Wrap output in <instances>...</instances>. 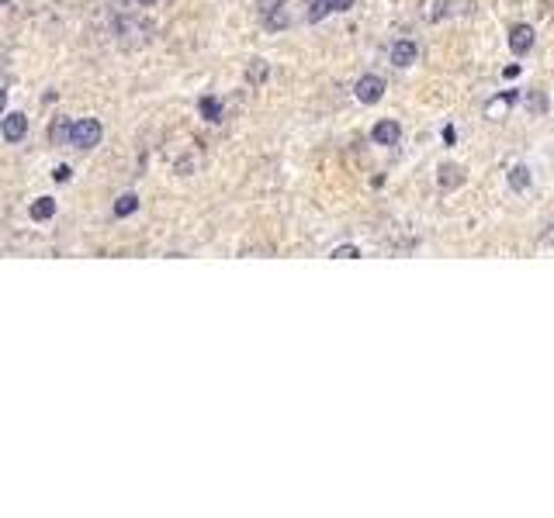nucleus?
Returning <instances> with one entry per match:
<instances>
[{
  "label": "nucleus",
  "instance_id": "nucleus-1",
  "mask_svg": "<svg viewBox=\"0 0 554 518\" xmlns=\"http://www.w3.org/2000/svg\"><path fill=\"white\" fill-rule=\"evenodd\" d=\"M101 135H104V128H101L97 118H77L73 128H70V145H77V149H94V145H101Z\"/></svg>",
  "mask_w": 554,
  "mask_h": 518
},
{
  "label": "nucleus",
  "instance_id": "nucleus-2",
  "mask_svg": "<svg viewBox=\"0 0 554 518\" xmlns=\"http://www.w3.org/2000/svg\"><path fill=\"white\" fill-rule=\"evenodd\" d=\"M353 97L360 101V104H378L384 97V80L378 77V73H367V77H360V80L353 83Z\"/></svg>",
  "mask_w": 554,
  "mask_h": 518
},
{
  "label": "nucleus",
  "instance_id": "nucleus-3",
  "mask_svg": "<svg viewBox=\"0 0 554 518\" xmlns=\"http://www.w3.org/2000/svg\"><path fill=\"white\" fill-rule=\"evenodd\" d=\"M388 59H391V66H398V70H409L416 59H420V45L409 39H398L391 48H388Z\"/></svg>",
  "mask_w": 554,
  "mask_h": 518
},
{
  "label": "nucleus",
  "instance_id": "nucleus-4",
  "mask_svg": "<svg viewBox=\"0 0 554 518\" xmlns=\"http://www.w3.org/2000/svg\"><path fill=\"white\" fill-rule=\"evenodd\" d=\"M506 41H510L512 56H527L534 48V41H537V32H534V25H512Z\"/></svg>",
  "mask_w": 554,
  "mask_h": 518
},
{
  "label": "nucleus",
  "instance_id": "nucleus-5",
  "mask_svg": "<svg viewBox=\"0 0 554 518\" xmlns=\"http://www.w3.org/2000/svg\"><path fill=\"white\" fill-rule=\"evenodd\" d=\"M371 138H374V145H398V138H402V124H398L395 118H382L378 124H374Z\"/></svg>",
  "mask_w": 554,
  "mask_h": 518
},
{
  "label": "nucleus",
  "instance_id": "nucleus-6",
  "mask_svg": "<svg viewBox=\"0 0 554 518\" xmlns=\"http://www.w3.org/2000/svg\"><path fill=\"white\" fill-rule=\"evenodd\" d=\"M0 135H4L7 142H21V138L28 135V118L18 115V111H14V115H4V118H0Z\"/></svg>",
  "mask_w": 554,
  "mask_h": 518
},
{
  "label": "nucleus",
  "instance_id": "nucleus-7",
  "mask_svg": "<svg viewBox=\"0 0 554 518\" xmlns=\"http://www.w3.org/2000/svg\"><path fill=\"white\" fill-rule=\"evenodd\" d=\"M436 183H440L443 190H458V187L465 183V169H461L458 162H443V166L436 169Z\"/></svg>",
  "mask_w": 554,
  "mask_h": 518
},
{
  "label": "nucleus",
  "instance_id": "nucleus-8",
  "mask_svg": "<svg viewBox=\"0 0 554 518\" xmlns=\"http://www.w3.org/2000/svg\"><path fill=\"white\" fill-rule=\"evenodd\" d=\"M512 104H516V90H503V93H496V97L485 104V115H489V118H499L503 111H510Z\"/></svg>",
  "mask_w": 554,
  "mask_h": 518
},
{
  "label": "nucleus",
  "instance_id": "nucleus-9",
  "mask_svg": "<svg viewBox=\"0 0 554 518\" xmlns=\"http://www.w3.org/2000/svg\"><path fill=\"white\" fill-rule=\"evenodd\" d=\"M523 104H527V111L534 115V118H544L548 115V93L544 90H527V97H523Z\"/></svg>",
  "mask_w": 554,
  "mask_h": 518
},
{
  "label": "nucleus",
  "instance_id": "nucleus-10",
  "mask_svg": "<svg viewBox=\"0 0 554 518\" xmlns=\"http://www.w3.org/2000/svg\"><path fill=\"white\" fill-rule=\"evenodd\" d=\"M506 183H510L516 194H523V190H530V183H534V173H530L527 166H512L510 173H506Z\"/></svg>",
  "mask_w": 554,
  "mask_h": 518
},
{
  "label": "nucleus",
  "instance_id": "nucleus-11",
  "mask_svg": "<svg viewBox=\"0 0 554 518\" xmlns=\"http://www.w3.org/2000/svg\"><path fill=\"white\" fill-rule=\"evenodd\" d=\"M288 25H291L288 7H284V4H274V7L267 11V28H270V32H281V28H288Z\"/></svg>",
  "mask_w": 554,
  "mask_h": 518
},
{
  "label": "nucleus",
  "instance_id": "nucleus-12",
  "mask_svg": "<svg viewBox=\"0 0 554 518\" xmlns=\"http://www.w3.org/2000/svg\"><path fill=\"white\" fill-rule=\"evenodd\" d=\"M270 77V66H267V59H253L250 66H246V83L250 86H263Z\"/></svg>",
  "mask_w": 554,
  "mask_h": 518
},
{
  "label": "nucleus",
  "instance_id": "nucleus-13",
  "mask_svg": "<svg viewBox=\"0 0 554 518\" xmlns=\"http://www.w3.org/2000/svg\"><path fill=\"white\" fill-rule=\"evenodd\" d=\"M198 111H201V118H205V121H222V101L208 93V97H201V101H198Z\"/></svg>",
  "mask_w": 554,
  "mask_h": 518
},
{
  "label": "nucleus",
  "instance_id": "nucleus-14",
  "mask_svg": "<svg viewBox=\"0 0 554 518\" xmlns=\"http://www.w3.org/2000/svg\"><path fill=\"white\" fill-rule=\"evenodd\" d=\"M28 214H32L35 221H49V218L56 214V200H52V198H39L35 204H32V211H28Z\"/></svg>",
  "mask_w": 554,
  "mask_h": 518
},
{
  "label": "nucleus",
  "instance_id": "nucleus-15",
  "mask_svg": "<svg viewBox=\"0 0 554 518\" xmlns=\"http://www.w3.org/2000/svg\"><path fill=\"white\" fill-rule=\"evenodd\" d=\"M135 211H139V194H122L115 200V218H128Z\"/></svg>",
  "mask_w": 554,
  "mask_h": 518
},
{
  "label": "nucleus",
  "instance_id": "nucleus-16",
  "mask_svg": "<svg viewBox=\"0 0 554 518\" xmlns=\"http://www.w3.org/2000/svg\"><path fill=\"white\" fill-rule=\"evenodd\" d=\"M333 7H329V0H308V11H305V18L312 21V25H319L326 14H329Z\"/></svg>",
  "mask_w": 554,
  "mask_h": 518
},
{
  "label": "nucleus",
  "instance_id": "nucleus-17",
  "mask_svg": "<svg viewBox=\"0 0 554 518\" xmlns=\"http://www.w3.org/2000/svg\"><path fill=\"white\" fill-rule=\"evenodd\" d=\"M70 128H73V121H56V124L49 128V138H52L56 145H63V142H70Z\"/></svg>",
  "mask_w": 554,
  "mask_h": 518
},
{
  "label": "nucleus",
  "instance_id": "nucleus-18",
  "mask_svg": "<svg viewBox=\"0 0 554 518\" xmlns=\"http://www.w3.org/2000/svg\"><path fill=\"white\" fill-rule=\"evenodd\" d=\"M329 256H333V259H360V249H357V245H336Z\"/></svg>",
  "mask_w": 554,
  "mask_h": 518
},
{
  "label": "nucleus",
  "instance_id": "nucleus-19",
  "mask_svg": "<svg viewBox=\"0 0 554 518\" xmlns=\"http://www.w3.org/2000/svg\"><path fill=\"white\" fill-rule=\"evenodd\" d=\"M70 176H73V169H70V166H66V162H63V166H56V169H52V180H59V183H66V180H70Z\"/></svg>",
  "mask_w": 554,
  "mask_h": 518
},
{
  "label": "nucleus",
  "instance_id": "nucleus-20",
  "mask_svg": "<svg viewBox=\"0 0 554 518\" xmlns=\"http://www.w3.org/2000/svg\"><path fill=\"white\" fill-rule=\"evenodd\" d=\"M329 7H333V11H350V7H353V0H329Z\"/></svg>",
  "mask_w": 554,
  "mask_h": 518
},
{
  "label": "nucleus",
  "instance_id": "nucleus-21",
  "mask_svg": "<svg viewBox=\"0 0 554 518\" xmlns=\"http://www.w3.org/2000/svg\"><path fill=\"white\" fill-rule=\"evenodd\" d=\"M454 138H458V131L447 124V128H443V142H447V145H454Z\"/></svg>",
  "mask_w": 554,
  "mask_h": 518
},
{
  "label": "nucleus",
  "instance_id": "nucleus-22",
  "mask_svg": "<svg viewBox=\"0 0 554 518\" xmlns=\"http://www.w3.org/2000/svg\"><path fill=\"white\" fill-rule=\"evenodd\" d=\"M4 108H7V90L0 86V115H4Z\"/></svg>",
  "mask_w": 554,
  "mask_h": 518
},
{
  "label": "nucleus",
  "instance_id": "nucleus-23",
  "mask_svg": "<svg viewBox=\"0 0 554 518\" xmlns=\"http://www.w3.org/2000/svg\"><path fill=\"white\" fill-rule=\"evenodd\" d=\"M153 4H156V0H139V7H153Z\"/></svg>",
  "mask_w": 554,
  "mask_h": 518
},
{
  "label": "nucleus",
  "instance_id": "nucleus-24",
  "mask_svg": "<svg viewBox=\"0 0 554 518\" xmlns=\"http://www.w3.org/2000/svg\"><path fill=\"white\" fill-rule=\"evenodd\" d=\"M4 4H11V0H0V7H4Z\"/></svg>",
  "mask_w": 554,
  "mask_h": 518
}]
</instances>
